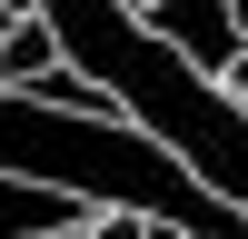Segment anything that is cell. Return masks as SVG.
I'll list each match as a JSON object with an SVG mask.
<instances>
[{
    "instance_id": "cell-5",
    "label": "cell",
    "mask_w": 248,
    "mask_h": 239,
    "mask_svg": "<svg viewBox=\"0 0 248 239\" xmlns=\"http://www.w3.org/2000/svg\"><path fill=\"white\" fill-rule=\"evenodd\" d=\"M90 239H149V209H99Z\"/></svg>"
},
{
    "instance_id": "cell-4",
    "label": "cell",
    "mask_w": 248,
    "mask_h": 239,
    "mask_svg": "<svg viewBox=\"0 0 248 239\" xmlns=\"http://www.w3.org/2000/svg\"><path fill=\"white\" fill-rule=\"evenodd\" d=\"M50 60H60V40L40 30V20H10V50H0V80H10V90H20V80H40V70H50Z\"/></svg>"
},
{
    "instance_id": "cell-3",
    "label": "cell",
    "mask_w": 248,
    "mask_h": 239,
    "mask_svg": "<svg viewBox=\"0 0 248 239\" xmlns=\"http://www.w3.org/2000/svg\"><path fill=\"white\" fill-rule=\"evenodd\" d=\"M20 100H40V110H60V120H119L109 90H99V80H79L70 60H50L40 80H20Z\"/></svg>"
},
{
    "instance_id": "cell-8",
    "label": "cell",
    "mask_w": 248,
    "mask_h": 239,
    "mask_svg": "<svg viewBox=\"0 0 248 239\" xmlns=\"http://www.w3.org/2000/svg\"><path fill=\"white\" fill-rule=\"evenodd\" d=\"M0 10H20V0H0Z\"/></svg>"
},
{
    "instance_id": "cell-7",
    "label": "cell",
    "mask_w": 248,
    "mask_h": 239,
    "mask_svg": "<svg viewBox=\"0 0 248 239\" xmlns=\"http://www.w3.org/2000/svg\"><path fill=\"white\" fill-rule=\"evenodd\" d=\"M10 20H20V10H0V50H10Z\"/></svg>"
},
{
    "instance_id": "cell-1",
    "label": "cell",
    "mask_w": 248,
    "mask_h": 239,
    "mask_svg": "<svg viewBox=\"0 0 248 239\" xmlns=\"http://www.w3.org/2000/svg\"><path fill=\"white\" fill-rule=\"evenodd\" d=\"M149 30L169 40V50L189 60L199 80H229L238 60H248V30H238V10H229V0H149Z\"/></svg>"
},
{
    "instance_id": "cell-6",
    "label": "cell",
    "mask_w": 248,
    "mask_h": 239,
    "mask_svg": "<svg viewBox=\"0 0 248 239\" xmlns=\"http://www.w3.org/2000/svg\"><path fill=\"white\" fill-rule=\"evenodd\" d=\"M218 90H229V100H238V110H248V60H238V70H229V80H218Z\"/></svg>"
},
{
    "instance_id": "cell-2",
    "label": "cell",
    "mask_w": 248,
    "mask_h": 239,
    "mask_svg": "<svg viewBox=\"0 0 248 239\" xmlns=\"http://www.w3.org/2000/svg\"><path fill=\"white\" fill-rule=\"evenodd\" d=\"M90 229V199L50 189V179H10L0 170V239H79Z\"/></svg>"
}]
</instances>
